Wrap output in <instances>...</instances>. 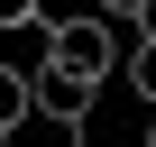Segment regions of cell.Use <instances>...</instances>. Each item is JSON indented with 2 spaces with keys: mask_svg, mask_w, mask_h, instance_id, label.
<instances>
[{
  "mask_svg": "<svg viewBox=\"0 0 156 147\" xmlns=\"http://www.w3.org/2000/svg\"><path fill=\"white\" fill-rule=\"evenodd\" d=\"M92 101H101V74H73V64H37V120L46 129H83L92 120Z\"/></svg>",
  "mask_w": 156,
  "mask_h": 147,
  "instance_id": "cell-1",
  "label": "cell"
},
{
  "mask_svg": "<svg viewBox=\"0 0 156 147\" xmlns=\"http://www.w3.org/2000/svg\"><path fill=\"white\" fill-rule=\"evenodd\" d=\"M110 28H119V19H101V9L46 19V55H55V64H73V74H110Z\"/></svg>",
  "mask_w": 156,
  "mask_h": 147,
  "instance_id": "cell-2",
  "label": "cell"
},
{
  "mask_svg": "<svg viewBox=\"0 0 156 147\" xmlns=\"http://www.w3.org/2000/svg\"><path fill=\"white\" fill-rule=\"evenodd\" d=\"M37 120V64H9L0 55V138H19Z\"/></svg>",
  "mask_w": 156,
  "mask_h": 147,
  "instance_id": "cell-3",
  "label": "cell"
},
{
  "mask_svg": "<svg viewBox=\"0 0 156 147\" xmlns=\"http://www.w3.org/2000/svg\"><path fill=\"white\" fill-rule=\"evenodd\" d=\"M119 74H129V83L147 92V110H156V28H147V37L129 46V64H119Z\"/></svg>",
  "mask_w": 156,
  "mask_h": 147,
  "instance_id": "cell-4",
  "label": "cell"
},
{
  "mask_svg": "<svg viewBox=\"0 0 156 147\" xmlns=\"http://www.w3.org/2000/svg\"><path fill=\"white\" fill-rule=\"evenodd\" d=\"M92 9H101V19H119V28H147V9H156V0H92Z\"/></svg>",
  "mask_w": 156,
  "mask_h": 147,
  "instance_id": "cell-5",
  "label": "cell"
},
{
  "mask_svg": "<svg viewBox=\"0 0 156 147\" xmlns=\"http://www.w3.org/2000/svg\"><path fill=\"white\" fill-rule=\"evenodd\" d=\"M37 9H46V0H0V37H9V28H37Z\"/></svg>",
  "mask_w": 156,
  "mask_h": 147,
  "instance_id": "cell-6",
  "label": "cell"
},
{
  "mask_svg": "<svg viewBox=\"0 0 156 147\" xmlns=\"http://www.w3.org/2000/svg\"><path fill=\"white\" fill-rule=\"evenodd\" d=\"M138 147H156V120H147V138H138Z\"/></svg>",
  "mask_w": 156,
  "mask_h": 147,
  "instance_id": "cell-7",
  "label": "cell"
},
{
  "mask_svg": "<svg viewBox=\"0 0 156 147\" xmlns=\"http://www.w3.org/2000/svg\"><path fill=\"white\" fill-rule=\"evenodd\" d=\"M0 147H9V138H0Z\"/></svg>",
  "mask_w": 156,
  "mask_h": 147,
  "instance_id": "cell-8",
  "label": "cell"
},
{
  "mask_svg": "<svg viewBox=\"0 0 156 147\" xmlns=\"http://www.w3.org/2000/svg\"><path fill=\"white\" fill-rule=\"evenodd\" d=\"M64 147H73V138H64Z\"/></svg>",
  "mask_w": 156,
  "mask_h": 147,
  "instance_id": "cell-9",
  "label": "cell"
}]
</instances>
